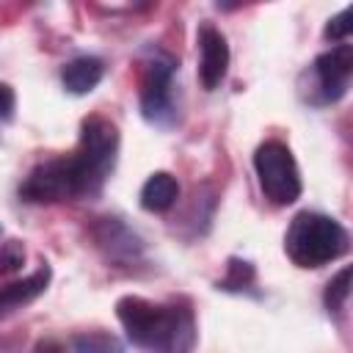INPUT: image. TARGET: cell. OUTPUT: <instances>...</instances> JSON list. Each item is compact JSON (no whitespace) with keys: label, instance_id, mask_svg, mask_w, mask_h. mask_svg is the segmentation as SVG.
<instances>
[{"label":"cell","instance_id":"ba28073f","mask_svg":"<svg viewBox=\"0 0 353 353\" xmlns=\"http://www.w3.org/2000/svg\"><path fill=\"white\" fill-rule=\"evenodd\" d=\"M196 41H199V80L207 91H215L221 85V80L226 77V69H229L226 36L215 25L204 22V25H199Z\"/></svg>","mask_w":353,"mask_h":353},{"label":"cell","instance_id":"9a60e30c","mask_svg":"<svg viewBox=\"0 0 353 353\" xmlns=\"http://www.w3.org/2000/svg\"><path fill=\"white\" fill-rule=\"evenodd\" d=\"M350 295V268H342L325 287V309L328 314H339Z\"/></svg>","mask_w":353,"mask_h":353},{"label":"cell","instance_id":"5b68a950","mask_svg":"<svg viewBox=\"0 0 353 353\" xmlns=\"http://www.w3.org/2000/svg\"><path fill=\"white\" fill-rule=\"evenodd\" d=\"M353 74V50L350 44H336L328 52L317 55L314 63L301 77V97L312 105H334L347 94Z\"/></svg>","mask_w":353,"mask_h":353},{"label":"cell","instance_id":"277c9868","mask_svg":"<svg viewBox=\"0 0 353 353\" xmlns=\"http://www.w3.org/2000/svg\"><path fill=\"white\" fill-rule=\"evenodd\" d=\"M254 171L259 190L276 207H287L301 196V171L287 143L265 141L254 152Z\"/></svg>","mask_w":353,"mask_h":353},{"label":"cell","instance_id":"e0dca14e","mask_svg":"<svg viewBox=\"0 0 353 353\" xmlns=\"http://www.w3.org/2000/svg\"><path fill=\"white\" fill-rule=\"evenodd\" d=\"M25 262V248L19 240H8L0 248V273H14L19 270V265Z\"/></svg>","mask_w":353,"mask_h":353},{"label":"cell","instance_id":"ac0fdd59","mask_svg":"<svg viewBox=\"0 0 353 353\" xmlns=\"http://www.w3.org/2000/svg\"><path fill=\"white\" fill-rule=\"evenodd\" d=\"M14 105H17L14 88H11V85H6V83H0V121L11 119V113H14Z\"/></svg>","mask_w":353,"mask_h":353},{"label":"cell","instance_id":"3957f363","mask_svg":"<svg viewBox=\"0 0 353 353\" xmlns=\"http://www.w3.org/2000/svg\"><path fill=\"white\" fill-rule=\"evenodd\" d=\"M116 154H119V130H116V124H110L102 116H88L80 127L77 152L72 154L80 174H83L88 196L102 190L105 179L110 176V171L116 165Z\"/></svg>","mask_w":353,"mask_h":353},{"label":"cell","instance_id":"52a82bcc","mask_svg":"<svg viewBox=\"0 0 353 353\" xmlns=\"http://www.w3.org/2000/svg\"><path fill=\"white\" fill-rule=\"evenodd\" d=\"M174 69L176 61L165 52H154L146 61L143 69V80H141V113L146 121L157 124V127H168L176 119L174 110Z\"/></svg>","mask_w":353,"mask_h":353},{"label":"cell","instance_id":"4fadbf2b","mask_svg":"<svg viewBox=\"0 0 353 353\" xmlns=\"http://www.w3.org/2000/svg\"><path fill=\"white\" fill-rule=\"evenodd\" d=\"M74 353H124L121 342L108 331H85L72 339Z\"/></svg>","mask_w":353,"mask_h":353},{"label":"cell","instance_id":"7a4b0ae2","mask_svg":"<svg viewBox=\"0 0 353 353\" xmlns=\"http://www.w3.org/2000/svg\"><path fill=\"white\" fill-rule=\"evenodd\" d=\"M350 237L339 221L323 212H298L284 234V251L298 268H323L347 254Z\"/></svg>","mask_w":353,"mask_h":353},{"label":"cell","instance_id":"30bf717a","mask_svg":"<svg viewBox=\"0 0 353 353\" xmlns=\"http://www.w3.org/2000/svg\"><path fill=\"white\" fill-rule=\"evenodd\" d=\"M47 284H50V268L41 265V268H39L36 273H30L28 279L11 281V284L0 287V320L8 317L11 312H17L19 306L36 301V298L47 290Z\"/></svg>","mask_w":353,"mask_h":353},{"label":"cell","instance_id":"6da1fadb","mask_svg":"<svg viewBox=\"0 0 353 353\" xmlns=\"http://www.w3.org/2000/svg\"><path fill=\"white\" fill-rule=\"evenodd\" d=\"M116 317L132 345L152 353H190L196 345V323L188 306L152 303L138 295H124L116 303Z\"/></svg>","mask_w":353,"mask_h":353},{"label":"cell","instance_id":"8992f818","mask_svg":"<svg viewBox=\"0 0 353 353\" xmlns=\"http://www.w3.org/2000/svg\"><path fill=\"white\" fill-rule=\"evenodd\" d=\"M19 196L33 204H55V201H69L85 193V182L80 176V168L74 157H55L47 163H39L22 182Z\"/></svg>","mask_w":353,"mask_h":353},{"label":"cell","instance_id":"7c38bea8","mask_svg":"<svg viewBox=\"0 0 353 353\" xmlns=\"http://www.w3.org/2000/svg\"><path fill=\"white\" fill-rule=\"evenodd\" d=\"M179 196V185L168 171H154L143 188H141V207L149 212H165L168 207H174Z\"/></svg>","mask_w":353,"mask_h":353},{"label":"cell","instance_id":"8fae6325","mask_svg":"<svg viewBox=\"0 0 353 353\" xmlns=\"http://www.w3.org/2000/svg\"><path fill=\"white\" fill-rule=\"evenodd\" d=\"M102 72H105V66H102L99 58H94V55H80V58H72L69 63H63V69H61V83H63V88H66L69 94L83 97V94H91V91L99 85Z\"/></svg>","mask_w":353,"mask_h":353},{"label":"cell","instance_id":"d6986e66","mask_svg":"<svg viewBox=\"0 0 353 353\" xmlns=\"http://www.w3.org/2000/svg\"><path fill=\"white\" fill-rule=\"evenodd\" d=\"M33 353H66V347L58 342V339H39Z\"/></svg>","mask_w":353,"mask_h":353},{"label":"cell","instance_id":"2e32d148","mask_svg":"<svg viewBox=\"0 0 353 353\" xmlns=\"http://www.w3.org/2000/svg\"><path fill=\"white\" fill-rule=\"evenodd\" d=\"M350 17H353V8H342L336 17H331L328 25H325V39L345 44V39L350 36V28H353L350 25Z\"/></svg>","mask_w":353,"mask_h":353},{"label":"cell","instance_id":"5bb4252c","mask_svg":"<svg viewBox=\"0 0 353 353\" xmlns=\"http://www.w3.org/2000/svg\"><path fill=\"white\" fill-rule=\"evenodd\" d=\"M254 284V265L251 262H243V259H229V268H226V276L218 281V290H226V292H243Z\"/></svg>","mask_w":353,"mask_h":353},{"label":"cell","instance_id":"9c48e42d","mask_svg":"<svg viewBox=\"0 0 353 353\" xmlns=\"http://www.w3.org/2000/svg\"><path fill=\"white\" fill-rule=\"evenodd\" d=\"M94 237L110 259H135L141 254V240L119 218H99Z\"/></svg>","mask_w":353,"mask_h":353}]
</instances>
